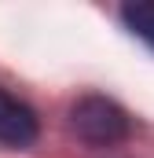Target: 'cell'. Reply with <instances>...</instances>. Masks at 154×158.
Instances as JSON below:
<instances>
[{"instance_id":"cell-1","label":"cell","mask_w":154,"mask_h":158,"mask_svg":"<svg viewBox=\"0 0 154 158\" xmlns=\"http://www.w3.org/2000/svg\"><path fill=\"white\" fill-rule=\"evenodd\" d=\"M70 132L88 147H114L132 132L128 110L110 96H81L70 107Z\"/></svg>"},{"instance_id":"cell-2","label":"cell","mask_w":154,"mask_h":158,"mask_svg":"<svg viewBox=\"0 0 154 158\" xmlns=\"http://www.w3.org/2000/svg\"><path fill=\"white\" fill-rule=\"evenodd\" d=\"M40 136L37 110L15 92L0 88V147H30Z\"/></svg>"},{"instance_id":"cell-3","label":"cell","mask_w":154,"mask_h":158,"mask_svg":"<svg viewBox=\"0 0 154 158\" xmlns=\"http://www.w3.org/2000/svg\"><path fill=\"white\" fill-rule=\"evenodd\" d=\"M117 19H121V26H125L132 37H140L147 48H154V0H132V4H121Z\"/></svg>"}]
</instances>
